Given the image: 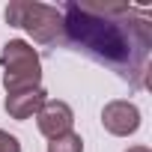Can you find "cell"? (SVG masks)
<instances>
[{"label":"cell","mask_w":152,"mask_h":152,"mask_svg":"<svg viewBox=\"0 0 152 152\" xmlns=\"http://www.w3.org/2000/svg\"><path fill=\"white\" fill-rule=\"evenodd\" d=\"M6 21L12 27L27 30L36 42L51 45L63 36V12L48 3H30V0H12L6 6Z\"/></svg>","instance_id":"obj_3"},{"label":"cell","mask_w":152,"mask_h":152,"mask_svg":"<svg viewBox=\"0 0 152 152\" xmlns=\"http://www.w3.org/2000/svg\"><path fill=\"white\" fill-rule=\"evenodd\" d=\"M36 125H39V131H42L48 140L63 137V134H69L72 125H75V110H72L66 102L51 99V102H45V104L39 107V113H36Z\"/></svg>","instance_id":"obj_4"},{"label":"cell","mask_w":152,"mask_h":152,"mask_svg":"<svg viewBox=\"0 0 152 152\" xmlns=\"http://www.w3.org/2000/svg\"><path fill=\"white\" fill-rule=\"evenodd\" d=\"M0 66H3V87L6 93L33 90L42 81V60L36 48L24 39H9L0 51Z\"/></svg>","instance_id":"obj_2"},{"label":"cell","mask_w":152,"mask_h":152,"mask_svg":"<svg viewBox=\"0 0 152 152\" xmlns=\"http://www.w3.org/2000/svg\"><path fill=\"white\" fill-rule=\"evenodd\" d=\"M125 152H152V149H149V146H128Z\"/></svg>","instance_id":"obj_9"},{"label":"cell","mask_w":152,"mask_h":152,"mask_svg":"<svg viewBox=\"0 0 152 152\" xmlns=\"http://www.w3.org/2000/svg\"><path fill=\"white\" fill-rule=\"evenodd\" d=\"M102 125L116 137H128L140 128V110L134 102H107L102 110Z\"/></svg>","instance_id":"obj_5"},{"label":"cell","mask_w":152,"mask_h":152,"mask_svg":"<svg viewBox=\"0 0 152 152\" xmlns=\"http://www.w3.org/2000/svg\"><path fill=\"white\" fill-rule=\"evenodd\" d=\"M45 90L42 87H33V90H21V93H6V113L12 119H30L33 113H39V107L45 104Z\"/></svg>","instance_id":"obj_6"},{"label":"cell","mask_w":152,"mask_h":152,"mask_svg":"<svg viewBox=\"0 0 152 152\" xmlns=\"http://www.w3.org/2000/svg\"><path fill=\"white\" fill-rule=\"evenodd\" d=\"M48 152H84V140H81V134L69 131L63 137H54L48 143Z\"/></svg>","instance_id":"obj_7"},{"label":"cell","mask_w":152,"mask_h":152,"mask_svg":"<svg viewBox=\"0 0 152 152\" xmlns=\"http://www.w3.org/2000/svg\"><path fill=\"white\" fill-rule=\"evenodd\" d=\"M66 36L81 45L99 63L113 66L122 78L143 84L152 51V24L137 15L128 3H107V0H81L66 3L63 9Z\"/></svg>","instance_id":"obj_1"},{"label":"cell","mask_w":152,"mask_h":152,"mask_svg":"<svg viewBox=\"0 0 152 152\" xmlns=\"http://www.w3.org/2000/svg\"><path fill=\"white\" fill-rule=\"evenodd\" d=\"M0 152H21V140L9 131H0Z\"/></svg>","instance_id":"obj_8"}]
</instances>
